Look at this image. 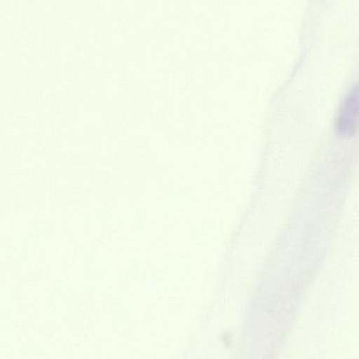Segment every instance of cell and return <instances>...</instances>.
I'll return each mask as SVG.
<instances>
[{"mask_svg":"<svg viewBox=\"0 0 359 359\" xmlns=\"http://www.w3.org/2000/svg\"><path fill=\"white\" fill-rule=\"evenodd\" d=\"M337 134L341 137L354 136L359 130V80L344 99L337 118Z\"/></svg>","mask_w":359,"mask_h":359,"instance_id":"obj_1","label":"cell"}]
</instances>
